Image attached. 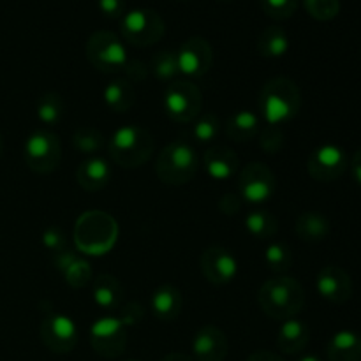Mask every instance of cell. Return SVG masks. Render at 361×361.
<instances>
[{
  "label": "cell",
  "mask_w": 361,
  "mask_h": 361,
  "mask_svg": "<svg viewBox=\"0 0 361 361\" xmlns=\"http://www.w3.org/2000/svg\"><path fill=\"white\" fill-rule=\"evenodd\" d=\"M78 257L80 256H78L74 250L63 249V250H60V252L53 254V267H55L60 274H63V271H66L67 268H69L71 264L78 259Z\"/></svg>",
  "instance_id": "cell-43"
},
{
  "label": "cell",
  "mask_w": 361,
  "mask_h": 361,
  "mask_svg": "<svg viewBox=\"0 0 361 361\" xmlns=\"http://www.w3.org/2000/svg\"><path fill=\"white\" fill-rule=\"evenodd\" d=\"M228 353V337L219 326L207 324L194 335L192 355L196 361H224Z\"/></svg>",
  "instance_id": "cell-17"
},
{
  "label": "cell",
  "mask_w": 361,
  "mask_h": 361,
  "mask_svg": "<svg viewBox=\"0 0 361 361\" xmlns=\"http://www.w3.org/2000/svg\"><path fill=\"white\" fill-rule=\"evenodd\" d=\"M126 361H136V360H126Z\"/></svg>",
  "instance_id": "cell-50"
},
{
  "label": "cell",
  "mask_w": 361,
  "mask_h": 361,
  "mask_svg": "<svg viewBox=\"0 0 361 361\" xmlns=\"http://www.w3.org/2000/svg\"><path fill=\"white\" fill-rule=\"evenodd\" d=\"M298 4L300 0H259V6L264 14L270 16L271 20L279 21L289 20L298 9Z\"/></svg>",
  "instance_id": "cell-36"
},
{
  "label": "cell",
  "mask_w": 361,
  "mask_h": 361,
  "mask_svg": "<svg viewBox=\"0 0 361 361\" xmlns=\"http://www.w3.org/2000/svg\"><path fill=\"white\" fill-rule=\"evenodd\" d=\"M219 134H221V120H219L215 113H201L192 122L190 136L197 143H214L219 137Z\"/></svg>",
  "instance_id": "cell-30"
},
{
  "label": "cell",
  "mask_w": 361,
  "mask_h": 361,
  "mask_svg": "<svg viewBox=\"0 0 361 361\" xmlns=\"http://www.w3.org/2000/svg\"><path fill=\"white\" fill-rule=\"evenodd\" d=\"M39 337L51 353L67 355L78 344V328L66 314L49 310L39 324Z\"/></svg>",
  "instance_id": "cell-12"
},
{
  "label": "cell",
  "mask_w": 361,
  "mask_h": 361,
  "mask_svg": "<svg viewBox=\"0 0 361 361\" xmlns=\"http://www.w3.org/2000/svg\"><path fill=\"white\" fill-rule=\"evenodd\" d=\"M118 240V224L102 210H88L78 217L74 226V243L87 256H104Z\"/></svg>",
  "instance_id": "cell-2"
},
{
  "label": "cell",
  "mask_w": 361,
  "mask_h": 361,
  "mask_svg": "<svg viewBox=\"0 0 361 361\" xmlns=\"http://www.w3.org/2000/svg\"><path fill=\"white\" fill-rule=\"evenodd\" d=\"M66 115V101L56 92H46L37 101V118L46 126H55Z\"/></svg>",
  "instance_id": "cell-29"
},
{
  "label": "cell",
  "mask_w": 361,
  "mask_h": 361,
  "mask_svg": "<svg viewBox=\"0 0 361 361\" xmlns=\"http://www.w3.org/2000/svg\"><path fill=\"white\" fill-rule=\"evenodd\" d=\"M120 32L129 44L136 48H148L161 41L166 25L157 11L133 9L120 20Z\"/></svg>",
  "instance_id": "cell-9"
},
{
  "label": "cell",
  "mask_w": 361,
  "mask_h": 361,
  "mask_svg": "<svg viewBox=\"0 0 361 361\" xmlns=\"http://www.w3.org/2000/svg\"><path fill=\"white\" fill-rule=\"evenodd\" d=\"M145 317V307L137 302H127L118 309V319L126 328L140 324Z\"/></svg>",
  "instance_id": "cell-38"
},
{
  "label": "cell",
  "mask_w": 361,
  "mask_h": 361,
  "mask_svg": "<svg viewBox=\"0 0 361 361\" xmlns=\"http://www.w3.org/2000/svg\"><path fill=\"white\" fill-rule=\"evenodd\" d=\"M289 51V37L284 28L271 25L257 39V53L264 59H281Z\"/></svg>",
  "instance_id": "cell-27"
},
{
  "label": "cell",
  "mask_w": 361,
  "mask_h": 361,
  "mask_svg": "<svg viewBox=\"0 0 361 361\" xmlns=\"http://www.w3.org/2000/svg\"><path fill=\"white\" fill-rule=\"evenodd\" d=\"M200 169V157L194 145L187 140H175L162 148L155 162V173L166 185H185Z\"/></svg>",
  "instance_id": "cell-4"
},
{
  "label": "cell",
  "mask_w": 361,
  "mask_h": 361,
  "mask_svg": "<svg viewBox=\"0 0 361 361\" xmlns=\"http://www.w3.org/2000/svg\"><path fill=\"white\" fill-rule=\"evenodd\" d=\"M90 345L101 358H120L127 349V328L118 317H101L90 328Z\"/></svg>",
  "instance_id": "cell-11"
},
{
  "label": "cell",
  "mask_w": 361,
  "mask_h": 361,
  "mask_svg": "<svg viewBox=\"0 0 361 361\" xmlns=\"http://www.w3.org/2000/svg\"><path fill=\"white\" fill-rule=\"evenodd\" d=\"M302 109V92L291 78H271L259 92V111L267 126H284Z\"/></svg>",
  "instance_id": "cell-1"
},
{
  "label": "cell",
  "mask_w": 361,
  "mask_h": 361,
  "mask_svg": "<svg viewBox=\"0 0 361 361\" xmlns=\"http://www.w3.org/2000/svg\"><path fill=\"white\" fill-rule=\"evenodd\" d=\"M310 341V328L303 321L293 319L282 321L277 331V348L284 355H298L307 348Z\"/></svg>",
  "instance_id": "cell-20"
},
{
  "label": "cell",
  "mask_w": 361,
  "mask_h": 361,
  "mask_svg": "<svg viewBox=\"0 0 361 361\" xmlns=\"http://www.w3.org/2000/svg\"><path fill=\"white\" fill-rule=\"evenodd\" d=\"M109 157L126 169L147 164L155 148L154 136L141 126H123L109 140Z\"/></svg>",
  "instance_id": "cell-5"
},
{
  "label": "cell",
  "mask_w": 361,
  "mask_h": 361,
  "mask_svg": "<svg viewBox=\"0 0 361 361\" xmlns=\"http://www.w3.org/2000/svg\"><path fill=\"white\" fill-rule=\"evenodd\" d=\"M42 243H44L46 249L51 250L53 254L60 252V250L63 249H69V242H67L63 231L60 228H55V226L46 229L44 235H42Z\"/></svg>",
  "instance_id": "cell-39"
},
{
  "label": "cell",
  "mask_w": 361,
  "mask_h": 361,
  "mask_svg": "<svg viewBox=\"0 0 361 361\" xmlns=\"http://www.w3.org/2000/svg\"><path fill=\"white\" fill-rule=\"evenodd\" d=\"M23 159L28 169L39 175H49L62 161V143L49 129L34 130L23 145Z\"/></svg>",
  "instance_id": "cell-6"
},
{
  "label": "cell",
  "mask_w": 361,
  "mask_h": 361,
  "mask_svg": "<svg viewBox=\"0 0 361 361\" xmlns=\"http://www.w3.org/2000/svg\"><path fill=\"white\" fill-rule=\"evenodd\" d=\"M316 288L317 293L326 302L335 303V305H342V303L349 302L353 296L351 275L344 268L335 267V264H328L317 274Z\"/></svg>",
  "instance_id": "cell-16"
},
{
  "label": "cell",
  "mask_w": 361,
  "mask_h": 361,
  "mask_svg": "<svg viewBox=\"0 0 361 361\" xmlns=\"http://www.w3.org/2000/svg\"><path fill=\"white\" fill-rule=\"evenodd\" d=\"M152 73L155 78L161 81H175V78L180 74L178 60H176V53L171 49H164V51H157L152 56L150 62Z\"/></svg>",
  "instance_id": "cell-31"
},
{
  "label": "cell",
  "mask_w": 361,
  "mask_h": 361,
  "mask_svg": "<svg viewBox=\"0 0 361 361\" xmlns=\"http://www.w3.org/2000/svg\"><path fill=\"white\" fill-rule=\"evenodd\" d=\"M203 168L214 180H229L240 171V159L233 148L224 145H215L208 148L203 155Z\"/></svg>",
  "instance_id": "cell-18"
},
{
  "label": "cell",
  "mask_w": 361,
  "mask_h": 361,
  "mask_svg": "<svg viewBox=\"0 0 361 361\" xmlns=\"http://www.w3.org/2000/svg\"><path fill=\"white\" fill-rule=\"evenodd\" d=\"M257 302L270 319L288 321L302 312L305 305V293L296 279L275 277L261 286Z\"/></svg>",
  "instance_id": "cell-3"
},
{
  "label": "cell",
  "mask_w": 361,
  "mask_h": 361,
  "mask_svg": "<svg viewBox=\"0 0 361 361\" xmlns=\"http://www.w3.org/2000/svg\"><path fill=\"white\" fill-rule=\"evenodd\" d=\"M351 173H353V178L361 185V148L356 150V154L353 155L351 159Z\"/></svg>",
  "instance_id": "cell-45"
},
{
  "label": "cell",
  "mask_w": 361,
  "mask_h": 361,
  "mask_svg": "<svg viewBox=\"0 0 361 361\" xmlns=\"http://www.w3.org/2000/svg\"><path fill=\"white\" fill-rule=\"evenodd\" d=\"M349 168V159L344 148L328 143L317 147L307 161V171L314 180L321 183H330L341 178Z\"/></svg>",
  "instance_id": "cell-13"
},
{
  "label": "cell",
  "mask_w": 361,
  "mask_h": 361,
  "mask_svg": "<svg viewBox=\"0 0 361 361\" xmlns=\"http://www.w3.org/2000/svg\"><path fill=\"white\" fill-rule=\"evenodd\" d=\"M2 152H4V141H2V136H0V157H2Z\"/></svg>",
  "instance_id": "cell-48"
},
{
  "label": "cell",
  "mask_w": 361,
  "mask_h": 361,
  "mask_svg": "<svg viewBox=\"0 0 361 361\" xmlns=\"http://www.w3.org/2000/svg\"><path fill=\"white\" fill-rule=\"evenodd\" d=\"M221 2H229V0H221Z\"/></svg>",
  "instance_id": "cell-49"
},
{
  "label": "cell",
  "mask_w": 361,
  "mask_h": 361,
  "mask_svg": "<svg viewBox=\"0 0 361 361\" xmlns=\"http://www.w3.org/2000/svg\"><path fill=\"white\" fill-rule=\"evenodd\" d=\"M286 136L282 127L267 126L263 133L259 134V148L268 155H275L284 148Z\"/></svg>",
  "instance_id": "cell-37"
},
{
  "label": "cell",
  "mask_w": 361,
  "mask_h": 361,
  "mask_svg": "<svg viewBox=\"0 0 361 361\" xmlns=\"http://www.w3.org/2000/svg\"><path fill=\"white\" fill-rule=\"evenodd\" d=\"M164 111L173 122L190 123L203 111V94L190 80H175L164 92Z\"/></svg>",
  "instance_id": "cell-7"
},
{
  "label": "cell",
  "mask_w": 361,
  "mask_h": 361,
  "mask_svg": "<svg viewBox=\"0 0 361 361\" xmlns=\"http://www.w3.org/2000/svg\"><path fill=\"white\" fill-rule=\"evenodd\" d=\"M264 263L275 274L282 275L293 267V252L286 243L271 242L264 252Z\"/></svg>",
  "instance_id": "cell-32"
},
{
  "label": "cell",
  "mask_w": 361,
  "mask_h": 361,
  "mask_svg": "<svg viewBox=\"0 0 361 361\" xmlns=\"http://www.w3.org/2000/svg\"><path fill=\"white\" fill-rule=\"evenodd\" d=\"M92 295L97 307L106 312H116L123 305V286L109 274H101L94 279Z\"/></svg>",
  "instance_id": "cell-21"
},
{
  "label": "cell",
  "mask_w": 361,
  "mask_h": 361,
  "mask_svg": "<svg viewBox=\"0 0 361 361\" xmlns=\"http://www.w3.org/2000/svg\"><path fill=\"white\" fill-rule=\"evenodd\" d=\"M102 97H104L106 106H108L111 111L126 113L129 111L134 106V102H136V88H134V85L130 83V81L120 78V80L111 81V83L104 88V95H102Z\"/></svg>",
  "instance_id": "cell-26"
},
{
  "label": "cell",
  "mask_w": 361,
  "mask_h": 361,
  "mask_svg": "<svg viewBox=\"0 0 361 361\" xmlns=\"http://www.w3.org/2000/svg\"><path fill=\"white\" fill-rule=\"evenodd\" d=\"M150 307L154 316L159 321H169L176 319L182 312V293L171 284L159 286L154 293H152L150 298Z\"/></svg>",
  "instance_id": "cell-22"
},
{
  "label": "cell",
  "mask_w": 361,
  "mask_h": 361,
  "mask_svg": "<svg viewBox=\"0 0 361 361\" xmlns=\"http://www.w3.org/2000/svg\"><path fill=\"white\" fill-rule=\"evenodd\" d=\"M247 361H286L274 351H256L247 358Z\"/></svg>",
  "instance_id": "cell-44"
},
{
  "label": "cell",
  "mask_w": 361,
  "mask_h": 361,
  "mask_svg": "<svg viewBox=\"0 0 361 361\" xmlns=\"http://www.w3.org/2000/svg\"><path fill=\"white\" fill-rule=\"evenodd\" d=\"M161 361H196V360L189 355H183V353H169V355H166Z\"/></svg>",
  "instance_id": "cell-46"
},
{
  "label": "cell",
  "mask_w": 361,
  "mask_h": 361,
  "mask_svg": "<svg viewBox=\"0 0 361 361\" xmlns=\"http://www.w3.org/2000/svg\"><path fill=\"white\" fill-rule=\"evenodd\" d=\"M106 140L102 133L95 127H80L73 134V145L81 154H95L104 147Z\"/></svg>",
  "instance_id": "cell-33"
},
{
  "label": "cell",
  "mask_w": 361,
  "mask_h": 361,
  "mask_svg": "<svg viewBox=\"0 0 361 361\" xmlns=\"http://www.w3.org/2000/svg\"><path fill=\"white\" fill-rule=\"evenodd\" d=\"M123 73H126V80L134 85V83H143V81L148 78L150 69H148L141 60L133 59V60H127L126 67H123Z\"/></svg>",
  "instance_id": "cell-40"
},
{
  "label": "cell",
  "mask_w": 361,
  "mask_h": 361,
  "mask_svg": "<svg viewBox=\"0 0 361 361\" xmlns=\"http://www.w3.org/2000/svg\"><path fill=\"white\" fill-rule=\"evenodd\" d=\"M85 53L90 66L104 74L120 73L129 60L120 37L109 30L94 32L88 37Z\"/></svg>",
  "instance_id": "cell-8"
},
{
  "label": "cell",
  "mask_w": 361,
  "mask_h": 361,
  "mask_svg": "<svg viewBox=\"0 0 361 361\" xmlns=\"http://www.w3.org/2000/svg\"><path fill=\"white\" fill-rule=\"evenodd\" d=\"M242 204H243V200L238 196V194L228 192L219 200V210H221L224 215H228V217H233V215H236L240 210H242Z\"/></svg>",
  "instance_id": "cell-41"
},
{
  "label": "cell",
  "mask_w": 361,
  "mask_h": 361,
  "mask_svg": "<svg viewBox=\"0 0 361 361\" xmlns=\"http://www.w3.org/2000/svg\"><path fill=\"white\" fill-rule=\"evenodd\" d=\"M63 279H66L67 284L73 289H81L87 288L92 281V268L88 261H85L83 257H78L66 271H63Z\"/></svg>",
  "instance_id": "cell-35"
},
{
  "label": "cell",
  "mask_w": 361,
  "mask_h": 361,
  "mask_svg": "<svg viewBox=\"0 0 361 361\" xmlns=\"http://www.w3.org/2000/svg\"><path fill=\"white\" fill-rule=\"evenodd\" d=\"M99 9L106 18L118 20L126 13V0H99Z\"/></svg>",
  "instance_id": "cell-42"
},
{
  "label": "cell",
  "mask_w": 361,
  "mask_h": 361,
  "mask_svg": "<svg viewBox=\"0 0 361 361\" xmlns=\"http://www.w3.org/2000/svg\"><path fill=\"white\" fill-rule=\"evenodd\" d=\"M259 127L261 122L256 113L240 109V111L233 113L229 116V120L226 122L224 133L228 140L235 141V143H247V141L254 140L259 134Z\"/></svg>",
  "instance_id": "cell-24"
},
{
  "label": "cell",
  "mask_w": 361,
  "mask_h": 361,
  "mask_svg": "<svg viewBox=\"0 0 361 361\" xmlns=\"http://www.w3.org/2000/svg\"><path fill=\"white\" fill-rule=\"evenodd\" d=\"M245 228L256 240H270L277 235L279 221L271 212L256 208L247 214Z\"/></svg>",
  "instance_id": "cell-28"
},
{
  "label": "cell",
  "mask_w": 361,
  "mask_h": 361,
  "mask_svg": "<svg viewBox=\"0 0 361 361\" xmlns=\"http://www.w3.org/2000/svg\"><path fill=\"white\" fill-rule=\"evenodd\" d=\"M111 178V168H109L108 161L104 157H88L78 166L76 171V182L80 187L87 192H97V190L104 189Z\"/></svg>",
  "instance_id": "cell-19"
},
{
  "label": "cell",
  "mask_w": 361,
  "mask_h": 361,
  "mask_svg": "<svg viewBox=\"0 0 361 361\" xmlns=\"http://www.w3.org/2000/svg\"><path fill=\"white\" fill-rule=\"evenodd\" d=\"M180 74L189 78H201L210 71L214 62V49L207 39L194 35L183 41L180 49L176 51Z\"/></svg>",
  "instance_id": "cell-14"
},
{
  "label": "cell",
  "mask_w": 361,
  "mask_h": 361,
  "mask_svg": "<svg viewBox=\"0 0 361 361\" xmlns=\"http://www.w3.org/2000/svg\"><path fill=\"white\" fill-rule=\"evenodd\" d=\"M236 187H238V196L243 201L261 204L274 197L275 190H277V178L270 166L254 161L240 168Z\"/></svg>",
  "instance_id": "cell-10"
},
{
  "label": "cell",
  "mask_w": 361,
  "mask_h": 361,
  "mask_svg": "<svg viewBox=\"0 0 361 361\" xmlns=\"http://www.w3.org/2000/svg\"><path fill=\"white\" fill-rule=\"evenodd\" d=\"M296 361H321V358H317L316 355H303V356H300Z\"/></svg>",
  "instance_id": "cell-47"
},
{
  "label": "cell",
  "mask_w": 361,
  "mask_h": 361,
  "mask_svg": "<svg viewBox=\"0 0 361 361\" xmlns=\"http://www.w3.org/2000/svg\"><path fill=\"white\" fill-rule=\"evenodd\" d=\"M307 13L317 21H331L341 13V0H303Z\"/></svg>",
  "instance_id": "cell-34"
},
{
  "label": "cell",
  "mask_w": 361,
  "mask_h": 361,
  "mask_svg": "<svg viewBox=\"0 0 361 361\" xmlns=\"http://www.w3.org/2000/svg\"><path fill=\"white\" fill-rule=\"evenodd\" d=\"M328 361H361V337L356 331L341 330L326 345Z\"/></svg>",
  "instance_id": "cell-23"
},
{
  "label": "cell",
  "mask_w": 361,
  "mask_h": 361,
  "mask_svg": "<svg viewBox=\"0 0 361 361\" xmlns=\"http://www.w3.org/2000/svg\"><path fill=\"white\" fill-rule=\"evenodd\" d=\"M295 231L300 240L309 243H319L330 236L331 224L323 214L319 212H303L296 219Z\"/></svg>",
  "instance_id": "cell-25"
},
{
  "label": "cell",
  "mask_w": 361,
  "mask_h": 361,
  "mask_svg": "<svg viewBox=\"0 0 361 361\" xmlns=\"http://www.w3.org/2000/svg\"><path fill=\"white\" fill-rule=\"evenodd\" d=\"M201 274L210 284L226 286L235 281L238 274V261L224 247H208L200 259Z\"/></svg>",
  "instance_id": "cell-15"
}]
</instances>
